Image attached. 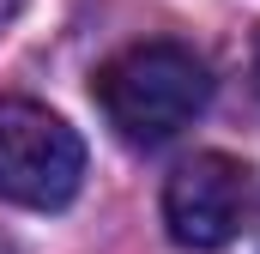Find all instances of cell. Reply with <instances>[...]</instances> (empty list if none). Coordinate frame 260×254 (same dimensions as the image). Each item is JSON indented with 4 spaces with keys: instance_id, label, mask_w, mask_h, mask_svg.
Wrapping results in <instances>:
<instances>
[{
    "instance_id": "7a4b0ae2",
    "label": "cell",
    "mask_w": 260,
    "mask_h": 254,
    "mask_svg": "<svg viewBox=\"0 0 260 254\" xmlns=\"http://www.w3.org/2000/svg\"><path fill=\"white\" fill-rule=\"evenodd\" d=\"M79 182H85L79 133L30 97H0V200L30 212H61Z\"/></svg>"
},
{
    "instance_id": "5b68a950",
    "label": "cell",
    "mask_w": 260,
    "mask_h": 254,
    "mask_svg": "<svg viewBox=\"0 0 260 254\" xmlns=\"http://www.w3.org/2000/svg\"><path fill=\"white\" fill-rule=\"evenodd\" d=\"M0 254H12V248H6V242H0Z\"/></svg>"
},
{
    "instance_id": "6da1fadb",
    "label": "cell",
    "mask_w": 260,
    "mask_h": 254,
    "mask_svg": "<svg viewBox=\"0 0 260 254\" xmlns=\"http://www.w3.org/2000/svg\"><path fill=\"white\" fill-rule=\"evenodd\" d=\"M91 91L127 145H164L212 103V73L182 43H133L97 73Z\"/></svg>"
},
{
    "instance_id": "3957f363",
    "label": "cell",
    "mask_w": 260,
    "mask_h": 254,
    "mask_svg": "<svg viewBox=\"0 0 260 254\" xmlns=\"http://www.w3.org/2000/svg\"><path fill=\"white\" fill-rule=\"evenodd\" d=\"M248 164L230 157V151H200L188 157L170 188H164V224H170V242L176 248H194V254H212L224 242H236L242 218H248Z\"/></svg>"
},
{
    "instance_id": "277c9868",
    "label": "cell",
    "mask_w": 260,
    "mask_h": 254,
    "mask_svg": "<svg viewBox=\"0 0 260 254\" xmlns=\"http://www.w3.org/2000/svg\"><path fill=\"white\" fill-rule=\"evenodd\" d=\"M18 6H24V0H0V30H6V24L18 18Z\"/></svg>"
}]
</instances>
